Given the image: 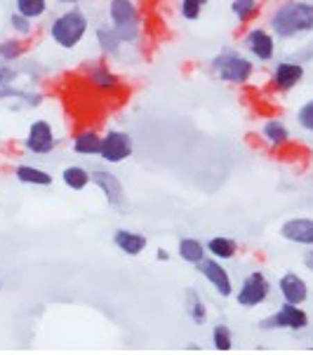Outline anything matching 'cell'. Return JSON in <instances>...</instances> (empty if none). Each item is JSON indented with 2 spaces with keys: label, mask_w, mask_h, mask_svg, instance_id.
Instances as JSON below:
<instances>
[{
  "label": "cell",
  "mask_w": 313,
  "mask_h": 355,
  "mask_svg": "<svg viewBox=\"0 0 313 355\" xmlns=\"http://www.w3.org/2000/svg\"><path fill=\"white\" fill-rule=\"evenodd\" d=\"M269 31L278 40H297L313 33L311 0H282L269 17Z\"/></svg>",
  "instance_id": "6da1fadb"
},
{
  "label": "cell",
  "mask_w": 313,
  "mask_h": 355,
  "mask_svg": "<svg viewBox=\"0 0 313 355\" xmlns=\"http://www.w3.org/2000/svg\"><path fill=\"white\" fill-rule=\"evenodd\" d=\"M87 28H90L87 15L78 8V5H74V8L59 12V15L54 17L50 21V26H47V35H50V40L57 47L71 52L85 40Z\"/></svg>",
  "instance_id": "7a4b0ae2"
},
{
  "label": "cell",
  "mask_w": 313,
  "mask_h": 355,
  "mask_svg": "<svg viewBox=\"0 0 313 355\" xmlns=\"http://www.w3.org/2000/svg\"><path fill=\"white\" fill-rule=\"evenodd\" d=\"M210 71L214 73V78H219L221 83H228V85H248L252 76H255L257 66L252 57H245L238 50L226 47V50H221L212 57Z\"/></svg>",
  "instance_id": "3957f363"
},
{
  "label": "cell",
  "mask_w": 313,
  "mask_h": 355,
  "mask_svg": "<svg viewBox=\"0 0 313 355\" xmlns=\"http://www.w3.org/2000/svg\"><path fill=\"white\" fill-rule=\"evenodd\" d=\"M108 24L116 28L125 45L142 38V12L135 0H108Z\"/></svg>",
  "instance_id": "277c9868"
},
{
  "label": "cell",
  "mask_w": 313,
  "mask_h": 355,
  "mask_svg": "<svg viewBox=\"0 0 313 355\" xmlns=\"http://www.w3.org/2000/svg\"><path fill=\"white\" fill-rule=\"evenodd\" d=\"M57 135H54V128L50 120L38 118L28 125L26 137H24V148L33 155H50L54 148H57Z\"/></svg>",
  "instance_id": "5b68a950"
},
{
  "label": "cell",
  "mask_w": 313,
  "mask_h": 355,
  "mask_svg": "<svg viewBox=\"0 0 313 355\" xmlns=\"http://www.w3.org/2000/svg\"><path fill=\"white\" fill-rule=\"evenodd\" d=\"M135 153V139H132L130 132L125 130H108L104 137H101V153L99 158L104 162H111V165H118V162H125L130 155Z\"/></svg>",
  "instance_id": "8992f818"
},
{
  "label": "cell",
  "mask_w": 313,
  "mask_h": 355,
  "mask_svg": "<svg viewBox=\"0 0 313 355\" xmlns=\"http://www.w3.org/2000/svg\"><path fill=\"white\" fill-rule=\"evenodd\" d=\"M243 47L255 62L269 64V62H273V57H276V35L271 33L269 28L252 26L250 31L245 33Z\"/></svg>",
  "instance_id": "52a82bcc"
},
{
  "label": "cell",
  "mask_w": 313,
  "mask_h": 355,
  "mask_svg": "<svg viewBox=\"0 0 313 355\" xmlns=\"http://www.w3.org/2000/svg\"><path fill=\"white\" fill-rule=\"evenodd\" d=\"M83 78L90 87H94L101 94H113L123 89V80L108 69V64L104 62H90L83 66Z\"/></svg>",
  "instance_id": "ba28073f"
},
{
  "label": "cell",
  "mask_w": 313,
  "mask_h": 355,
  "mask_svg": "<svg viewBox=\"0 0 313 355\" xmlns=\"http://www.w3.org/2000/svg\"><path fill=\"white\" fill-rule=\"evenodd\" d=\"M306 76V66L297 59H282L273 66V73H271V85L278 92H290L304 80Z\"/></svg>",
  "instance_id": "9c48e42d"
},
{
  "label": "cell",
  "mask_w": 313,
  "mask_h": 355,
  "mask_svg": "<svg viewBox=\"0 0 313 355\" xmlns=\"http://www.w3.org/2000/svg\"><path fill=\"white\" fill-rule=\"evenodd\" d=\"M269 280L264 278V273L260 270H255V273H250L248 278L243 280V287H240L238 292V304L240 306H260L267 302L269 297Z\"/></svg>",
  "instance_id": "30bf717a"
},
{
  "label": "cell",
  "mask_w": 313,
  "mask_h": 355,
  "mask_svg": "<svg viewBox=\"0 0 313 355\" xmlns=\"http://www.w3.org/2000/svg\"><path fill=\"white\" fill-rule=\"evenodd\" d=\"M90 174H92V184L106 196L108 205L120 207V205L125 202V189H123V184H120V179L116 177V174L108 172V170H101V167L99 170H92Z\"/></svg>",
  "instance_id": "8fae6325"
},
{
  "label": "cell",
  "mask_w": 313,
  "mask_h": 355,
  "mask_svg": "<svg viewBox=\"0 0 313 355\" xmlns=\"http://www.w3.org/2000/svg\"><path fill=\"white\" fill-rule=\"evenodd\" d=\"M198 270H201L203 278H205L210 285H212L214 290L221 294V297H228V294L233 292L231 278H228L226 268L219 266V261H217V259H203V261L198 263Z\"/></svg>",
  "instance_id": "7c38bea8"
},
{
  "label": "cell",
  "mask_w": 313,
  "mask_h": 355,
  "mask_svg": "<svg viewBox=\"0 0 313 355\" xmlns=\"http://www.w3.org/2000/svg\"><path fill=\"white\" fill-rule=\"evenodd\" d=\"M306 322H309V318H306V313H304V311H299L294 304H285L278 313H276L273 318L264 320V322H262V327H264V329H271V327L302 329V327H306Z\"/></svg>",
  "instance_id": "4fadbf2b"
},
{
  "label": "cell",
  "mask_w": 313,
  "mask_h": 355,
  "mask_svg": "<svg viewBox=\"0 0 313 355\" xmlns=\"http://www.w3.org/2000/svg\"><path fill=\"white\" fill-rule=\"evenodd\" d=\"M280 236L297 245H313V219H290L280 228Z\"/></svg>",
  "instance_id": "5bb4252c"
},
{
  "label": "cell",
  "mask_w": 313,
  "mask_h": 355,
  "mask_svg": "<svg viewBox=\"0 0 313 355\" xmlns=\"http://www.w3.org/2000/svg\"><path fill=\"white\" fill-rule=\"evenodd\" d=\"M94 40H97V47L106 54V57H116L125 45L123 38H120L118 31L111 26V24H108V26L106 24H99V26L94 28Z\"/></svg>",
  "instance_id": "9a60e30c"
},
{
  "label": "cell",
  "mask_w": 313,
  "mask_h": 355,
  "mask_svg": "<svg viewBox=\"0 0 313 355\" xmlns=\"http://www.w3.org/2000/svg\"><path fill=\"white\" fill-rule=\"evenodd\" d=\"M280 292H282V297H285V302L294 304V306L304 304L306 297H309L306 282L299 278V275H294V273H285L280 278Z\"/></svg>",
  "instance_id": "2e32d148"
},
{
  "label": "cell",
  "mask_w": 313,
  "mask_h": 355,
  "mask_svg": "<svg viewBox=\"0 0 313 355\" xmlns=\"http://www.w3.org/2000/svg\"><path fill=\"white\" fill-rule=\"evenodd\" d=\"M113 243H116V248L120 252H125V254H130V257H137L146 250V238H144L142 233L128 231V228H118V231L113 233Z\"/></svg>",
  "instance_id": "e0dca14e"
},
{
  "label": "cell",
  "mask_w": 313,
  "mask_h": 355,
  "mask_svg": "<svg viewBox=\"0 0 313 355\" xmlns=\"http://www.w3.org/2000/svg\"><path fill=\"white\" fill-rule=\"evenodd\" d=\"M262 137H264V141H269L271 146H276V148H282L292 141L290 128H287V125L278 118H271L262 125Z\"/></svg>",
  "instance_id": "ac0fdd59"
},
{
  "label": "cell",
  "mask_w": 313,
  "mask_h": 355,
  "mask_svg": "<svg viewBox=\"0 0 313 355\" xmlns=\"http://www.w3.org/2000/svg\"><path fill=\"white\" fill-rule=\"evenodd\" d=\"M101 137L97 130H83L71 139V148L76 155H99L101 153Z\"/></svg>",
  "instance_id": "d6986e66"
},
{
  "label": "cell",
  "mask_w": 313,
  "mask_h": 355,
  "mask_svg": "<svg viewBox=\"0 0 313 355\" xmlns=\"http://www.w3.org/2000/svg\"><path fill=\"white\" fill-rule=\"evenodd\" d=\"M260 0H231V15L236 17L240 26H248L260 17Z\"/></svg>",
  "instance_id": "ffe728a7"
},
{
  "label": "cell",
  "mask_w": 313,
  "mask_h": 355,
  "mask_svg": "<svg viewBox=\"0 0 313 355\" xmlns=\"http://www.w3.org/2000/svg\"><path fill=\"white\" fill-rule=\"evenodd\" d=\"M62 182H64L66 189L83 191V189H87V186L92 184V174H90L85 167H81V165H69V167H64V170H62Z\"/></svg>",
  "instance_id": "44dd1931"
},
{
  "label": "cell",
  "mask_w": 313,
  "mask_h": 355,
  "mask_svg": "<svg viewBox=\"0 0 313 355\" xmlns=\"http://www.w3.org/2000/svg\"><path fill=\"white\" fill-rule=\"evenodd\" d=\"M15 177L19 179L22 184H31V186H52V174L40 170V167L33 165H17L15 167Z\"/></svg>",
  "instance_id": "7402d4cb"
},
{
  "label": "cell",
  "mask_w": 313,
  "mask_h": 355,
  "mask_svg": "<svg viewBox=\"0 0 313 355\" xmlns=\"http://www.w3.org/2000/svg\"><path fill=\"white\" fill-rule=\"evenodd\" d=\"M26 54V43L19 38V35H10V38L0 40V62L15 64Z\"/></svg>",
  "instance_id": "603a6c76"
},
{
  "label": "cell",
  "mask_w": 313,
  "mask_h": 355,
  "mask_svg": "<svg viewBox=\"0 0 313 355\" xmlns=\"http://www.w3.org/2000/svg\"><path fill=\"white\" fill-rule=\"evenodd\" d=\"M179 257L184 259V261H189V263H201L203 259H205V245L201 243V240H196V238H182L179 240Z\"/></svg>",
  "instance_id": "cb8c5ba5"
},
{
  "label": "cell",
  "mask_w": 313,
  "mask_h": 355,
  "mask_svg": "<svg viewBox=\"0 0 313 355\" xmlns=\"http://www.w3.org/2000/svg\"><path fill=\"white\" fill-rule=\"evenodd\" d=\"M210 250V254H214V259H233L238 252V243L233 238H224V236H217L205 245Z\"/></svg>",
  "instance_id": "d4e9b609"
},
{
  "label": "cell",
  "mask_w": 313,
  "mask_h": 355,
  "mask_svg": "<svg viewBox=\"0 0 313 355\" xmlns=\"http://www.w3.org/2000/svg\"><path fill=\"white\" fill-rule=\"evenodd\" d=\"M15 10L31 21H38L47 15V0H15Z\"/></svg>",
  "instance_id": "484cf974"
},
{
  "label": "cell",
  "mask_w": 313,
  "mask_h": 355,
  "mask_svg": "<svg viewBox=\"0 0 313 355\" xmlns=\"http://www.w3.org/2000/svg\"><path fill=\"white\" fill-rule=\"evenodd\" d=\"M208 5V0H179V15L186 21H196L201 19L203 8Z\"/></svg>",
  "instance_id": "4316f807"
},
{
  "label": "cell",
  "mask_w": 313,
  "mask_h": 355,
  "mask_svg": "<svg viewBox=\"0 0 313 355\" xmlns=\"http://www.w3.org/2000/svg\"><path fill=\"white\" fill-rule=\"evenodd\" d=\"M8 24H10V28L15 31V35H19V38H24V35H31L33 33V21L28 19V17H24L19 15V12H10V17H8Z\"/></svg>",
  "instance_id": "83f0119b"
},
{
  "label": "cell",
  "mask_w": 313,
  "mask_h": 355,
  "mask_svg": "<svg viewBox=\"0 0 313 355\" xmlns=\"http://www.w3.org/2000/svg\"><path fill=\"white\" fill-rule=\"evenodd\" d=\"M297 125L302 128L304 132L313 135V97L306 99L302 106L297 108Z\"/></svg>",
  "instance_id": "f1b7e54d"
},
{
  "label": "cell",
  "mask_w": 313,
  "mask_h": 355,
  "mask_svg": "<svg viewBox=\"0 0 313 355\" xmlns=\"http://www.w3.org/2000/svg\"><path fill=\"white\" fill-rule=\"evenodd\" d=\"M189 313H191V318H194V322H205V318H208V313H205V304L198 299V294L196 292H189Z\"/></svg>",
  "instance_id": "f546056e"
},
{
  "label": "cell",
  "mask_w": 313,
  "mask_h": 355,
  "mask_svg": "<svg viewBox=\"0 0 313 355\" xmlns=\"http://www.w3.org/2000/svg\"><path fill=\"white\" fill-rule=\"evenodd\" d=\"M212 339H214V346L219 348V351H228V348H231V332H228V327H224V324L214 329Z\"/></svg>",
  "instance_id": "4dcf8cb0"
},
{
  "label": "cell",
  "mask_w": 313,
  "mask_h": 355,
  "mask_svg": "<svg viewBox=\"0 0 313 355\" xmlns=\"http://www.w3.org/2000/svg\"><path fill=\"white\" fill-rule=\"evenodd\" d=\"M17 69H12L8 62H0V87L3 85H12L17 80Z\"/></svg>",
  "instance_id": "1f68e13d"
},
{
  "label": "cell",
  "mask_w": 313,
  "mask_h": 355,
  "mask_svg": "<svg viewBox=\"0 0 313 355\" xmlns=\"http://www.w3.org/2000/svg\"><path fill=\"white\" fill-rule=\"evenodd\" d=\"M54 3H59V5H66V8H74V5L83 3V0H54Z\"/></svg>",
  "instance_id": "d6a6232c"
},
{
  "label": "cell",
  "mask_w": 313,
  "mask_h": 355,
  "mask_svg": "<svg viewBox=\"0 0 313 355\" xmlns=\"http://www.w3.org/2000/svg\"><path fill=\"white\" fill-rule=\"evenodd\" d=\"M158 259H160V261H167V259H170V254H167L165 250H158Z\"/></svg>",
  "instance_id": "836d02e7"
},
{
  "label": "cell",
  "mask_w": 313,
  "mask_h": 355,
  "mask_svg": "<svg viewBox=\"0 0 313 355\" xmlns=\"http://www.w3.org/2000/svg\"><path fill=\"white\" fill-rule=\"evenodd\" d=\"M311 263H313V254H311Z\"/></svg>",
  "instance_id": "e575fe53"
}]
</instances>
